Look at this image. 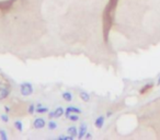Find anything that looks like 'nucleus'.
<instances>
[{"label":"nucleus","mask_w":160,"mask_h":140,"mask_svg":"<svg viewBox=\"0 0 160 140\" xmlns=\"http://www.w3.org/2000/svg\"><path fill=\"white\" fill-rule=\"evenodd\" d=\"M58 140H74L75 138L73 137V136H69V135H67V136H65V135H61V136H58V138H57Z\"/></svg>","instance_id":"nucleus-18"},{"label":"nucleus","mask_w":160,"mask_h":140,"mask_svg":"<svg viewBox=\"0 0 160 140\" xmlns=\"http://www.w3.org/2000/svg\"><path fill=\"white\" fill-rule=\"evenodd\" d=\"M88 133V126H87L86 123H81L79 126V129H78V136L77 138L78 139H82L85 138V135Z\"/></svg>","instance_id":"nucleus-5"},{"label":"nucleus","mask_w":160,"mask_h":140,"mask_svg":"<svg viewBox=\"0 0 160 140\" xmlns=\"http://www.w3.org/2000/svg\"><path fill=\"white\" fill-rule=\"evenodd\" d=\"M79 96L80 98L83 101V102H89L90 101V94L86 91H81L79 93Z\"/></svg>","instance_id":"nucleus-13"},{"label":"nucleus","mask_w":160,"mask_h":140,"mask_svg":"<svg viewBox=\"0 0 160 140\" xmlns=\"http://www.w3.org/2000/svg\"><path fill=\"white\" fill-rule=\"evenodd\" d=\"M82 111L80 110L79 107H76V106H68L65 109V117L67 118L70 114H81Z\"/></svg>","instance_id":"nucleus-4"},{"label":"nucleus","mask_w":160,"mask_h":140,"mask_svg":"<svg viewBox=\"0 0 160 140\" xmlns=\"http://www.w3.org/2000/svg\"><path fill=\"white\" fill-rule=\"evenodd\" d=\"M67 118L69 121H71V122H78V121H79V116H78V114H70Z\"/></svg>","instance_id":"nucleus-17"},{"label":"nucleus","mask_w":160,"mask_h":140,"mask_svg":"<svg viewBox=\"0 0 160 140\" xmlns=\"http://www.w3.org/2000/svg\"><path fill=\"white\" fill-rule=\"evenodd\" d=\"M0 119L3 123H9V115H8V113H6V114H1V115H0Z\"/></svg>","instance_id":"nucleus-20"},{"label":"nucleus","mask_w":160,"mask_h":140,"mask_svg":"<svg viewBox=\"0 0 160 140\" xmlns=\"http://www.w3.org/2000/svg\"><path fill=\"white\" fill-rule=\"evenodd\" d=\"M118 2V0H110L108 6L105 8L104 17H103V26H104V36L105 40H108V35L112 26V22H113V18H114V11Z\"/></svg>","instance_id":"nucleus-1"},{"label":"nucleus","mask_w":160,"mask_h":140,"mask_svg":"<svg viewBox=\"0 0 160 140\" xmlns=\"http://www.w3.org/2000/svg\"><path fill=\"white\" fill-rule=\"evenodd\" d=\"M85 138H86V139H91V138H92V135L89 134V133H87V134L85 135Z\"/></svg>","instance_id":"nucleus-22"},{"label":"nucleus","mask_w":160,"mask_h":140,"mask_svg":"<svg viewBox=\"0 0 160 140\" xmlns=\"http://www.w3.org/2000/svg\"><path fill=\"white\" fill-rule=\"evenodd\" d=\"M153 88H154V83H153V82L147 83V84H145L142 89H141L139 93H141V94H146V93H148L149 91H151V90H153Z\"/></svg>","instance_id":"nucleus-9"},{"label":"nucleus","mask_w":160,"mask_h":140,"mask_svg":"<svg viewBox=\"0 0 160 140\" xmlns=\"http://www.w3.org/2000/svg\"><path fill=\"white\" fill-rule=\"evenodd\" d=\"M14 1L15 0H6V1L0 2V9L1 10H9V9H11V7H12Z\"/></svg>","instance_id":"nucleus-7"},{"label":"nucleus","mask_w":160,"mask_h":140,"mask_svg":"<svg viewBox=\"0 0 160 140\" xmlns=\"http://www.w3.org/2000/svg\"><path fill=\"white\" fill-rule=\"evenodd\" d=\"M104 122H105L104 116H99L98 118L94 121V126L98 129H101V128L103 127V125H104Z\"/></svg>","instance_id":"nucleus-8"},{"label":"nucleus","mask_w":160,"mask_h":140,"mask_svg":"<svg viewBox=\"0 0 160 140\" xmlns=\"http://www.w3.org/2000/svg\"><path fill=\"white\" fill-rule=\"evenodd\" d=\"M63 115H65V109L59 106L54 111V118H61Z\"/></svg>","instance_id":"nucleus-10"},{"label":"nucleus","mask_w":160,"mask_h":140,"mask_svg":"<svg viewBox=\"0 0 160 140\" xmlns=\"http://www.w3.org/2000/svg\"><path fill=\"white\" fill-rule=\"evenodd\" d=\"M47 128H48L49 130H55L56 128H57V123L55 122V121H49L48 123H47Z\"/></svg>","instance_id":"nucleus-15"},{"label":"nucleus","mask_w":160,"mask_h":140,"mask_svg":"<svg viewBox=\"0 0 160 140\" xmlns=\"http://www.w3.org/2000/svg\"><path fill=\"white\" fill-rule=\"evenodd\" d=\"M112 114H113V113H112L111 111H109V112H108V113H106V117H111V116H112Z\"/></svg>","instance_id":"nucleus-23"},{"label":"nucleus","mask_w":160,"mask_h":140,"mask_svg":"<svg viewBox=\"0 0 160 140\" xmlns=\"http://www.w3.org/2000/svg\"><path fill=\"white\" fill-rule=\"evenodd\" d=\"M33 85L30 82H23L20 84V92L23 96H29L33 93Z\"/></svg>","instance_id":"nucleus-3"},{"label":"nucleus","mask_w":160,"mask_h":140,"mask_svg":"<svg viewBox=\"0 0 160 140\" xmlns=\"http://www.w3.org/2000/svg\"><path fill=\"white\" fill-rule=\"evenodd\" d=\"M35 110H36V105L35 104H30V106H29V109H28V113L32 115V114H34L35 113Z\"/></svg>","instance_id":"nucleus-19"},{"label":"nucleus","mask_w":160,"mask_h":140,"mask_svg":"<svg viewBox=\"0 0 160 140\" xmlns=\"http://www.w3.org/2000/svg\"><path fill=\"white\" fill-rule=\"evenodd\" d=\"M47 125V123L45 122V119L42 118V117H38V118H35V121L33 122V127L35 129H42L45 126Z\"/></svg>","instance_id":"nucleus-6"},{"label":"nucleus","mask_w":160,"mask_h":140,"mask_svg":"<svg viewBox=\"0 0 160 140\" xmlns=\"http://www.w3.org/2000/svg\"><path fill=\"white\" fill-rule=\"evenodd\" d=\"M62 98L64 101H66V102H71L73 101V94H71V92H64L62 94Z\"/></svg>","instance_id":"nucleus-12"},{"label":"nucleus","mask_w":160,"mask_h":140,"mask_svg":"<svg viewBox=\"0 0 160 140\" xmlns=\"http://www.w3.org/2000/svg\"><path fill=\"white\" fill-rule=\"evenodd\" d=\"M0 139L1 140H7L8 139V136H7V133L3 130V129H0Z\"/></svg>","instance_id":"nucleus-21"},{"label":"nucleus","mask_w":160,"mask_h":140,"mask_svg":"<svg viewBox=\"0 0 160 140\" xmlns=\"http://www.w3.org/2000/svg\"><path fill=\"white\" fill-rule=\"evenodd\" d=\"M67 135H69V136H73L74 138H76V137L78 136V128L76 127V126H70V127H68Z\"/></svg>","instance_id":"nucleus-11"},{"label":"nucleus","mask_w":160,"mask_h":140,"mask_svg":"<svg viewBox=\"0 0 160 140\" xmlns=\"http://www.w3.org/2000/svg\"><path fill=\"white\" fill-rule=\"evenodd\" d=\"M14 127L17 128V130L20 131V133H22V131H23V125H22V123L20 122V121L14 122Z\"/></svg>","instance_id":"nucleus-16"},{"label":"nucleus","mask_w":160,"mask_h":140,"mask_svg":"<svg viewBox=\"0 0 160 140\" xmlns=\"http://www.w3.org/2000/svg\"><path fill=\"white\" fill-rule=\"evenodd\" d=\"M157 84L160 85V76H159V78H158V81H157Z\"/></svg>","instance_id":"nucleus-25"},{"label":"nucleus","mask_w":160,"mask_h":140,"mask_svg":"<svg viewBox=\"0 0 160 140\" xmlns=\"http://www.w3.org/2000/svg\"><path fill=\"white\" fill-rule=\"evenodd\" d=\"M10 92H11V88L8 82H6V81L0 82V101L8 98Z\"/></svg>","instance_id":"nucleus-2"},{"label":"nucleus","mask_w":160,"mask_h":140,"mask_svg":"<svg viewBox=\"0 0 160 140\" xmlns=\"http://www.w3.org/2000/svg\"><path fill=\"white\" fill-rule=\"evenodd\" d=\"M5 111H6V113H9L10 112V107H8V106H5Z\"/></svg>","instance_id":"nucleus-24"},{"label":"nucleus","mask_w":160,"mask_h":140,"mask_svg":"<svg viewBox=\"0 0 160 140\" xmlns=\"http://www.w3.org/2000/svg\"><path fill=\"white\" fill-rule=\"evenodd\" d=\"M49 110L48 107H46V106H40V107H36V110H35V113L37 114H46V113H48Z\"/></svg>","instance_id":"nucleus-14"}]
</instances>
